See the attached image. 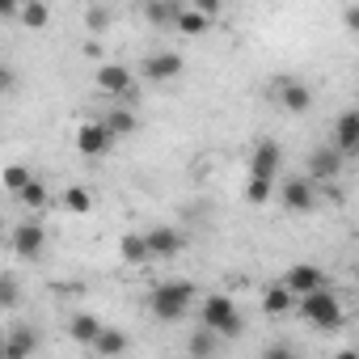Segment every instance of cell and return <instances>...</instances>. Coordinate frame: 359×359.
<instances>
[{
  "label": "cell",
  "mask_w": 359,
  "mask_h": 359,
  "mask_svg": "<svg viewBox=\"0 0 359 359\" xmlns=\"http://www.w3.org/2000/svg\"><path fill=\"white\" fill-rule=\"evenodd\" d=\"M220 338H224L220 330H212V325H199V330L191 334L187 351H191V355H216V351H220Z\"/></svg>",
  "instance_id": "obj_21"
},
{
  "label": "cell",
  "mask_w": 359,
  "mask_h": 359,
  "mask_svg": "<svg viewBox=\"0 0 359 359\" xmlns=\"http://www.w3.org/2000/svg\"><path fill=\"white\" fill-rule=\"evenodd\" d=\"M148 245H152V258H173L182 250V233L169 224H156V229H148Z\"/></svg>",
  "instance_id": "obj_13"
},
{
  "label": "cell",
  "mask_w": 359,
  "mask_h": 359,
  "mask_svg": "<svg viewBox=\"0 0 359 359\" xmlns=\"http://www.w3.org/2000/svg\"><path fill=\"white\" fill-rule=\"evenodd\" d=\"M342 26H346L351 34H359V5H351V9L342 13Z\"/></svg>",
  "instance_id": "obj_31"
},
{
  "label": "cell",
  "mask_w": 359,
  "mask_h": 359,
  "mask_svg": "<svg viewBox=\"0 0 359 359\" xmlns=\"http://www.w3.org/2000/svg\"><path fill=\"white\" fill-rule=\"evenodd\" d=\"M9 245H13V254L18 258H26V262H39L43 258V245H47V233H43V224H18L13 229V237H9Z\"/></svg>",
  "instance_id": "obj_6"
},
{
  "label": "cell",
  "mask_w": 359,
  "mask_h": 359,
  "mask_svg": "<svg viewBox=\"0 0 359 359\" xmlns=\"http://www.w3.org/2000/svg\"><path fill=\"white\" fill-rule=\"evenodd\" d=\"M195 9H203V13L216 18V13H220V0H195Z\"/></svg>",
  "instance_id": "obj_33"
},
{
  "label": "cell",
  "mask_w": 359,
  "mask_h": 359,
  "mask_svg": "<svg viewBox=\"0 0 359 359\" xmlns=\"http://www.w3.org/2000/svg\"><path fill=\"white\" fill-rule=\"evenodd\" d=\"M279 165H283V148H279L275 140H258V148H254V156H250V173L275 177V173H279Z\"/></svg>",
  "instance_id": "obj_9"
},
{
  "label": "cell",
  "mask_w": 359,
  "mask_h": 359,
  "mask_svg": "<svg viewBox=\"0 0 359 359\" xmlns=\"http://www.w3.org/2000/svg\"><path fill=\"white\" fill-rule=\"evenodd\" d=\"M296 309H300V317H304L309 325H317V330H338V325H342V304H338V296L325 292V287L304 292V296L296 300Z\"/></svg>",
  "instance_id": "obj_2"
},
{
  "label": "cell",
  "mask_w": 359,
  "mask_h": 359,
  "mask_svg": "<svg viewBox=\"0 0 359 359\" xmlns=\"http://www.w3.org/2000/svg\"><path fill=\"white\" fill-rule=\"evenodd\" d=\"M0 13H5V18H18V13H22V0H0Z\"/></svg>",
  "instance_id": "obj_32"
},
{
  "label": "cell",
  "mask_w": 359,
  "mask_h": 359,
  "mask_svg": "<svg viewBox=\"0 0 359 359\" xmlns=\"http://www.w3.org/2000/svg\"><path fill=\"white\" fill-rule=\"evenodd\" d=\"M271 191H275V177H262V173H250V187H245V199L254 208L271 203Z\"/></svg>",
  "instance_id": "obj_22"
},
{
  "label": "cell",
  "mask_w": 359,
  "mask_h": 359,
  "mask_svg": "<svg viewBox=\"0 0 359 359\" xmlns=\"http://www.w3.org/2000/svg\"><path fill=\"white\" fill-rule=\"evenodd\" d=\"M296 300H300V296H296L287 283H275V287H266V296H262V309H266L271 317H283V313H287Z\"/></svg>",
  "instance_id": "obj_16"
},
{
  "label": "cell",
  "mask_w": 359,
  "mask_h": 359,
  "mask_svg": "<svg viewBox=\"0 0 359 359\" xmlns=\"http://www.w3.org/2000/svg\"><path fill=\"white\" fill-rule=\"evenodd\" d=\"M127 346H131L127 334H123V330H110V325H106V330L97 334V342H93V351H97L102 359H114V355H123Z\"/></svg>",
  "instance_id": "obj_20"
},
{
  "label": "cell",
  "mask_w": 359,
  "mask_h": 359,
  "mask_svg": "<svg viewBox=\"0 0 359 359\" xmlns=\"http://www.w3.org/2000/svg\"><path fill=\"white\" fill-rule=\"evenodd\" d=\"M177 72H182V55H173V51H156L144 60V76L148 81H173Z\"/></svg>",
  "instance_id": "obj_11"
},
{
  "label": "cell",
  "mask_w": 359,
  "mask_h": 359,
  "mask_svg": "<svg viewBox=\"0 0 359 359\" xmlns=\"http://www.w3.org/2000/svg\"><path fill=\"white\" fill-rule=\"evenodd\" d=\"M144 18H148L152 26H173V22H177V9L169 5V0H148V9H144Z\"/></svg>",
  "instance_id": "obj_24"
},
{
  "label": "cell",
  "mask_w": 359,
  "mask_h": 359,
  "mask_svg": "<svg viewBox=\"0 0 359 359\" xmlns=\"http://www.w3.org/2000/svg\"><path fill=\"white\" fill-rule=\"evenodd\" d=\"M114 140H118V135L106 127V118H102V123H81V127H76V152H81V156H106V152L114 148Z\"/></svg>",
  "instance_id": "obj_4"
},
{
  "label": "cell",
  "mask_w": 359,
  "mask_h": 359,
  "mask_svg": "<svg viewBox=\"0 0 359 359\" xmlns=\"http://www.w3.org/2000/svg\"><path fill=\"white\" fill-rule=\"evenodd\" d=\"M106 127H110L114 135H131L140 123H135V110H110V114H106Z\"/></svg>",
  "instance_id": "obj_25"
},
{
  "label": "cell",
  "mask_w": 359,
  "mask_h": 359,
  "mask_svg": "<svg viewBox=\"0 0 359 359\" xmlns=\"http://www.w3.org/2000/svg\"><path fill=\"white\" fill-rule=\"evenodd\" d=\"M64 208H68L72 216H85V212L93 208V199H89L85 187H68V191H64Z\"/></svg>",
  "instance_id": "obj_26"
},
{
  "label": "cell",
  "mask_w": 359,
  "mask_h": 359,
  "mask_svg": "<svg viewBox=\"0 0 359 359\" xmlns=\"http://www.w3.org/2000/svg\"><path fill=\"white\" fill-rule=\"evenodd\" d=\"M51 22V9L43 5V0H26L22 5V26H30V30H43Z\"/></svg>",
  "instance_id": "obj_23"
},
{
  "label": "cell",
  "mask_w": 359,
  "mask_h": 359,
  "mask_svg": "<svg viewBox=\"0 0 359 359\" xmlns=\"http://www.w3.org/2000/svg\"><path fill=\"white\" fill-rule=\"evenodd\" d=\"M279 199H283L287 212H313L317 208V191H313V182H304V177H287Z\"/></svg>",
  "instance_id": "obj_7"
},
{
  "label": "cell",
  "mask_w": 359,
  "mask_h": 359,
  "mask_svg": "<svg viewBox=\"0 0 359 359\" xmlns=\"http://www.w3.org/2000/svg\"><path fill=\"white\" fill-rule=\"evenodd\" d=\"M334 148H338L342 156L359 152V110L338 114V123H334Z\"/></svg>",
  "instance_id": "obj_10"
},
{
  "label": "cell",
  "mask_w": 359,
  "mask_h": 359,
  "mask_svg": "<svg viewBox=\"0 0 359 359\" xmlns=\"http://www.w3.org/2000/svg\"><path fill=\"white\" fill-rule=\"evenodd\" d=\"M191 300H195V283H187V279H165V283L152 287L148 309H152V317H161V321H182L187 309H191Z\"/></svg>",
  "instance_id": "obj_1"
},
{
  "label": "cell",
  "mask_w": 359,
  "mask_h": 359,
  "mask_svg": "<svg viewBox=\"0 0 359 359\" xmlns=\"http://www.w3.org/2000/svg\"><path fill=\"white\" fill-rule=\"evenodd\" d=\"M93 81H97V89H102V93H110V97H123V93H135V81H131V72H127L123 64H102Z\"/></svg>",
  "instance_id": "obj_8"
},
{
  "label": "cell",
  "mask_w": 359,
  "mask_h": 359,
  "mask_svg": "<svg viewBox=\"0 0 359 359\" xmlns=\"http://www.w3.org/2000/svg\"><path fill=\"white\" fill-rule=\"evenodd\" d=\"M292 355V346H266V359H287Z\"/></svg>",
  "instance_id": "obj_35"
},
{
  "label": "cell",
  "mask_w": 359,
  "mask_h": 359,
  "mask_svg": "<svg viewBox=\"0 0 359 359\" xmlns=\"http://www.w3.org/2000/svg\"><path fill=\"white\" fill-rule=\"evenodd\" d=\"M173 26L182 30L187 39H199V34H208V26H212V13H203V9H182Z\"/></svg>",
  "instance_id": "obj_19"
},
{
  "label": "cell",
  "mask_w": 359,
  "mask_h": 359,
  "mask_svg": "<svg viewBox=\"0 0 359 359\" xmlns=\"http://www.w3.org/2000/svg\"><path fill=\"white\" fill-rule=\"evenodd\" d=\"M283 283L296 292V296H304V292H317V287H325V275L317 271V266H309V262H300V266H292L287 275H283Z\"/></svg>",
  "instance_id": "obj_12"
},
{
  "label": "cell",
  "mask_w": 359,
  "mask_h": 359,
  "mask_svg": "<svg viewBox=\"0 0 359 359\" xmlns=\"http://www.w3.org/2000/svg\"><path fill=\"white\" fill-rule=\"evenodd\" d=\"M18 199H22L30 212H39V208H47V187L39 182V177H34V182H30L26 191H18Z\"/></svg>",
  "instance_id": "obj_27"
},
{
  "label": "cell",
  "mask_w": 359,
  "mask_h": 359,
  "mask_svg": "<svg viewBox=\"0 0 359 359\" xmlns=\"http://www.w3.org/2000/svg\"><path fill=\"white\" fill-rule=\"evenodd\" d=\"M102 330H106V325H102V321H97V317H89V313H76V317H72V321H68V334H72V338H76V342H81V346H93V342H97V334H102Z\"/></svg>",
  "instance_id": "obj_17"
},
{
  "label": "cell",
  "mask_w": 359,
  "mask_h": 359,
  "mask_svg": "<svg viewBox=\"0 0 359 359\" xmlns=\"http://www.w3.org/2000/svg\"><path fill=\"white\" fill-rule=\"evenodd\" d=\"M18 304V279L5 271V275H0V309H13Z\"/></svg>",
  "instance_id": "obj_29"
},
{
  "label": "cell",
  "mask_w": 359,
  "mask_h": 359,
  "mask_svg": "<svg viewBox=\"0 0 359 359\" xmlns=\"http://www.w3.org/2000/svg\"><path fill=\"white\" fill-rule=\"evenodd\" d=\"M118 258H123V262H131V266H135V262H148V258H152V245H148V233H144V237H135V233H127V237L118 241Z\"/></svg>",
  "instance_id": "obj_18"
},
{
  "label": "cell",
  "mask_w": 359,
  "mask_h": 359,
  "mask_svg": "<svg viewBox=\"0 0 359 359\" xmlns=\"http://www.w3.org/2000/svg\"><path fill=\"white\" fill-rule=\"evenodd\" d=\"M271 93H275V102H279L287 114H304V110L313 106V89H309L304 81H292V76L275 81V85H271Z\"/></svg>",
  "instance_id": "obj_5"
},
{
  "label": "cell",
  "mask_w": 359,
  "mask_h": 359,
  "mask_svg": "<svg viewBox=\"0 0 359 359\" xmlns=\"http://www.w3.org/2000/svg\"><path fill=\"white\" fill-rule=\"evenodd\" d=\"M199 325H212V330H220L224 338H237V334H241V313H237V304H233L224 292H212V296L203 300V309H199Z\"/></svg>",
  "instance_id": "obj_3"
},
{
  "label": "cell",
  "mask_w": 359,
  "mask_h": 359,
  "mask_svg": "<svg viewBox=\"0 0 359 359\" xmlns=\"http://www.w3.org/2000/svg\"><path fill=\"white\" fill-rule=\"evenodd\" d=\"M338 169H342V152L330 144V148H317L313 156H309V173L313 177H321V182H330V177H338Z\"/></svg>",
  "instance_id": "obj_14"
},
{
  "label": "cell",
  "mask_w": 359,
  "mask_h": 359,
  "mask_svg": "<svg viewBox=\"0 0 359 359\" xmlns=\"http://www.w3.org/2000/svg\"><path fill=\"white\" fill-rule=\"evenodd\" d=\"M34 346H39L34 330L18 325V330H9V338H5V359H26V355H34Z\"/></svg>",
  "instance_id": "obj_15"
},
{
  "label": "cell",
  "mask_w": 359,
  "mask_h": 359,
  "mask_svg": "<svg viewBox=\"0 0 359 359\" xmlns=\"http://www.w3.org/2000/svg\"><path fill=\"white\" fill-rule=\"evenodd\" d=\"M85 26H89V34H106L110 30V13L106 9H89L85 13Z\"/></svg>",
  "instance_id": "obj_30"
},
{
  "label": "cell",
  "mask_w": 359,
  "mask_h": 359,
  "mask_svg": "<svg viewBox=\"0 0 359 359\" xmlns=\"http://www.w3.org/2000/svg\"><path fill=\"white\" fill-rule=\"evenodd\" d=\"M13 81H18V76H13V68L0 72V89H5V93H13Z\"/></svg>",
  "instance_id": "obj_34"
},
{
  "label": "cell",
  "mask_w": 359,
  "mask_h": 359,
  "mask_svg": "<svg viewBox=\"0 0 359 359\" xmlns=\"http://www.w3.org/2000/svg\"><path fill=\"white\" fill-rule=\"evenodd\" d=\"M30 182H34V177H30L26 165H9V169H5V187H9V191H26Z\"/></svg>",
  "instance_id": "obj_28"
}]
</instances>
